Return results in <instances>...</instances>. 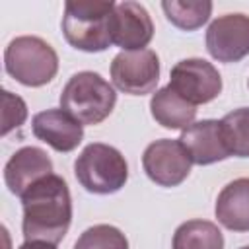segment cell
Masks as SVG:
<instances>
[{
	"mask_svg": "<svg viewBox=\"0 0 249 249\" xmlns=\"http://www.w3.org/2000/svg\"><path fill=\"white\" fill-rule=\"evenodd\" d=\"M167 86L196 107L220 95L222 76L216 66L204 58H183L171 68Z\"/></svg>",
	"mask_w": 249,
	"mask_h": 249,
	"instance_id": "cell-6",
	"label": "cell"
},
{
	"mask_svg": "<svg viewBox=\"0 0 249 249\" xmlns=\"http://www.w3.org/2000/svg\"><path fill=\"white\" fill-rule=\"evenodd\" d=\"M150 111L158 124L171 130H185L195 123L196 107L177 95L169 86L160 88L150 99Z\"/></svg>",
	"mask_w": 249,
	"mask_h": 249,
	"instance_id": "cell-15",
	"label": "cell"
},
{
	"mask_svg": "<svg viewBox=\"0 0 249 249\" xmlns=\"http://www.w3.org/2000/svg\"><path fill=\"white\" fill-rule=\"evenodd\" d=\"M193 160L181 140L161 138L146 146L142 167L146 175L160 187H177L191 173Z\"/></svg>",
	"mask_w": 249,
	"mask_h": 249,
	"instance_id": "cell-8",
	"label": "cell"
},
{
	"mask_svg": "<svg viewBox=\"0 0 249 249\" xmlns=\"http://www.w3.org/2000/svg\"><path fill=\"white\" fill-rule=\"evenodd\" d=\"M53 173V161L45 150L37 146L19 148L4 165V181L12 195L23 196L29 187Z\"/></svg>",
	"mask_w": 249,
	"mask_h": 249,
	"instance_id": "cell-11",
	"label": "cell"
},
{
	"mask_svg": "<svg viewBox=\"0 0 249 249\" xmlns=\"http://www.w3.org/2000/svg\"><path fill=\"white\" fill-rule=\"evenodd\" d=\"M216 218L231 231H249V177L228 183L216 198Z\"/></svg>",
	"mask_w": 249,
	"mask_h": 249,
	"instance_id": "cell-14",
	"label": "cell"
},
{
	"mask_svg": "<svg viewBox=\"0 0 249 249\" xmlns=\"http://www.w3.org/2000/svg\"><path fill=\"white\" fill-rule=\"evenodd\" d=\"M31 130L35 138L56 152H72L84 138V124L64 109H47L33 117Z\"/></svg>",
	"mask_w": 249,
	"mask_h": 249,
	"instance_id": "cell-12",
	"label": "cell"
},
{
	"mask_svg": "<svg viewBox=\"0 0 249 249\" xmlns=\"http://www.w3.org/2000/svg\"><path fill=\"white\" fill-rule=\"evenodd\" d=\"M179 140L189 152L193 163L196 165H210L230 158L220 121H214V119L196 121L181 132Z\"/></svg>",
	"mask_w": 249,
	"mask_h": 249,
	"instance_id": "cell-13",
	"label": "cell"
},
{
	"mask_svg": "<svg viewBox=\"0 0 249 249\" xmlns=\"http://www.w3.org/2000/svg\"><path fill=\"white\" fill-rule=\"evenodd\" d=\"M117 93L97 72L84 70L74 74L60 93V109L82 124H99L115 109Z\"/></svg>",
	"mask_w": 249,
	"mask_h": 249,
	"instance_id": "cell-3",
	"label": "cell"
},
{
	"mask_svg": "<svg viewBox=\"0 0 249 249\" xmlns=\"http://www.w3.org/2000/svg\"><path fill=\"white\" fill-rule=\"evenodd\" d=\"M171 247L173 249H224V235L214 222L189 220L175 230Z\"/></svg>",
	"mask_w": 249,
	"mask_h": 249,
	"instance_id": "cell-16",
	"label": "cell"
},
{
	"mask_svg": "<svg viewBox=\"0 0 249 249\" xmlns=\"http://www.w3.org/2000/svg\"><path fill=\"white\" fill-rule=\"evenodd\" d=\"M111 80L128 95L152 93L160 80V58L156 51H123L111 62Z\"/></svg>",
	"mask_w": 249,
	"mask_h": 249,
	"instance_id": "cell-7",
	"label": "cell"
},
{
	"mask_svg": "<svg viewBox=\"0 0 249 249\" xmlns=\"http://www.w3.org/2000/svg\"><path fill=\"white\" fill-rule=\"evenodd\" d=\"M74 249H128V239L119 228L97 224L88 228L78 237Z\"/></svg>",
	"mask_w": 249,
	"mask_h": 249,
	"instance_id": "cell-19",
	"label": "cell"
},
{
	"mask_svg": "<svg viewBox=\"0 0 249 249\" xmlns=\"http://www.w3.org/2000/svg\"><path fill=\"white\" fill-rule=\"evenodd\" d=\"M239 249H249V245H245V247H239Z\"/></svg>",
	"mask_w": 249,
	"mask_h": 249,
	"instance_id": "cell-22",
	"label": "cell"
},
{
	"mask_svg": "<svg viewBox=\"0 0 249 249\" xmlns=\"http://www.w3.org/2000/svg\"><path fill=\"white\" fill-rule=\"evenodd\" d=\"M206 49L218 62H239L249 54V16L226 14L206 29Z\"/></svg>",
	"mask_w": 249,
	"mask_h": 249,
	"instance_id": "cell-9",
	"label": "cell"
},
{
	"mask_svg": "<svg viewBox=\"0 0 249 249\" xmlns=\"http://www.w3.org/2000/svg\"><path fill=\"white\" fill-rule=\"evenodd\" d=\"M2 101H4V109H2V134L6 136L10 130H14V128H18V126H21L25 123V119H27V105H25V101L19 95H16V93H12L8 89H4Z\"/></svg>",
	"mask_w": 249,
	"mask_h": 249,
	"instance_id": "cell-20",
	"label": "cell"
},
{
	"mask_svg": "<svg viewBox=\"0 0 249 249\" xmlns=\"http://www.w3.org/2000/svg\"><path fill=\"white\" fill-rule=\"evenodd\" d=\"M161 8L165 18L183 31H195L202 27L212 14V2L208 0H163Z\"/></svg>",
	"mask_w": 249,
	"mask_h": 249,
	"instance_id": "cell-17",
	"label": "cell"
},
{
	"mask_svg": "<svg viewBox=\"0 0 249 249\" xmlns=\"http://www.w3.org/2000/svg\"><path fill=\"white\" fill-rule=\"evenodd\" d=\"M78 183L93 195H113L121 191L128 179L124 156L103 142L88 144L74 161Z\"/></svg>",
	"mask_w": 249,
	"mask_h": 249,
	"instance_id": "cell-5",
	"label": "cell"
},
{
	"mask_svg": "<svg viewBox=\"0 0 249 249\" xmlns=\"http://www.w3.org/2000/svg\"><path fill=\"white\" fill-rule=\"evenodd\" d=\"M113 0L66 2L62 16V33L68 45L84 53H101L113 43L111 23L115 12Z\"/></svg>",
	"mask_w": 249,
	"mask_h": 249,
	"instance_id": "cell-2",
	"label": "cell"
},
{
	"mask_svg": "<svg viewBox=\"0 0 249 249\" xmlns=\"http://www.w3.org/2000/svg\"><path fill=\"white\" fill-rule=\"evenodd\" d=\"M220 126L230 156L249 158V107L230 111L220 121Z\"/></svg>",
	"mask_w": 249,
	"mask_h": 249,
	"instance_id": "cell-18",
	"label": "cell"
},
{
	"mask_svg": "<svg viewBox=\"0 0 249 249\" xmlns=\"http://www.w3.org/2000/svg\"><path fill=\"white\" fill-rule=\"evenodd\" d=\"M25 241H45L56 245L66 235L72 222V198L66 181L54 173L37 181L21 196Z\"/></svg>",
	"mask_w": 249,
	"mask_h": 249,
	"instance_id": "cell-1",
	"label": "cell"
},
{
	"mask_svg": "<svg viewBox=\"0 0 249 249\" xmlns=\"http://www.w3.org/2000/svg\"><path fill=\"white\" fill-rule=\"evenodd\" d=\"M111 33L123 51H142L154 37V21L142 4L124 0L115 6Z\"/></svg>",
	"mask_w": 249,
	"mask_h": 249,
	"instance_id": "cell-10",
	"label": "cell"
},
{
	"mask_svg": "<svg viewBox=\"0 0 249 249\" xmlns=\"http://www.w3.org/2000/svg\"><path fill=\"white\" fill-rule=\"evenodd\" d=\"M4 68L16 82L39 88L56 76L58 54L41 37L21 35L8 43L4 51Z\"/></svg>",
	"mask_w": 249,
	"mask_h": 249,
	"instance_id": "cell-4",
	"label": "cell"
},
{
	"mask_svg": "<svg viewBox=\"0 0 249 249\" xmlns=\"http://www.w3.org/2000/svg\"><path fill=\"white\" fill-rule=\"evenodd\" d=\"M19 249H56L53 243H45V241H25Z\"/></svg>",
	"mask_w": 249,
	"mask_h": 249,
	"instance_id": "cell-21",
	"label": "cell"
}]
</instances>
